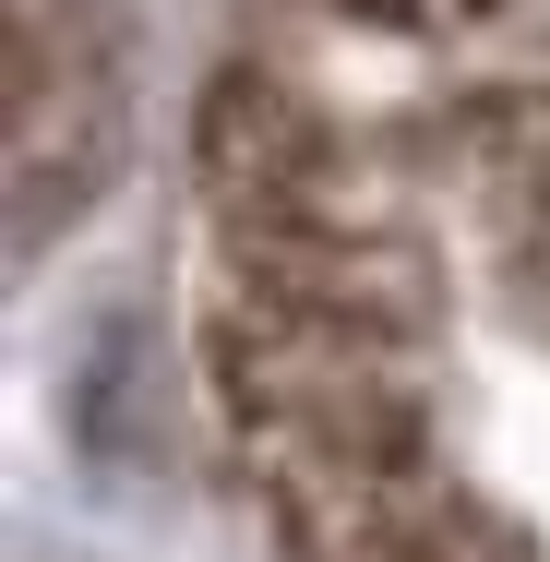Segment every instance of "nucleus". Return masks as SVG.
I'll list each match as a JSON object with an SVG mask.
<instances>
[{"instance_id": "nucleus-2", "label": "nucleus", "mask_w": 550, "mask_h": 562, "mask_svg": "<svg viewBox=\"0 0 550 562\" xmlns=\"http://www.w3.org/2000/svg\"><path fill=\"white\" fill-rule=\"evenodd\" d=\"M335 12H371V24H467L491 0H335Z\"/></svg>"}, {"instance_id": "nucleus-1", "label": "nucleus", "mask_w": 550, "mask_h": 562, "mask_svg": "<svg viewBox=\"0 0 550 562\" xmlns=\"http://www.w3.org/2000/svg\"><path fill=\"white\" fill-rule=\"evenodd\" d=\"M467 168H479V216L503 263L550 288V72H515L467 109Z\"/></svg>"}]
</instances>
